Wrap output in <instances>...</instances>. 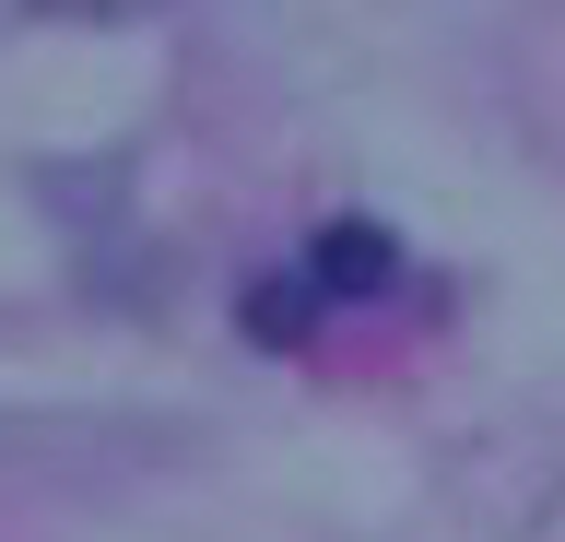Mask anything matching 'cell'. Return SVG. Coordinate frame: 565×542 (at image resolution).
Segmentation results:
<instances>
[{"label": "cell", "instance_id": "6da1fadb", "mask_svg": "<svg viewBox=\"0 0 565 542\" xmlns=\"http://www.w3.org/2000/svg\"><path fill=\"white\" fill-rule=\"evenodd\" d=\"M388 272H401V259H388L377 224H330V236L307 248V284H318V295H377Z\"/></svg>", "mask_w": 565, "mask_h": 542}]
</instances>
